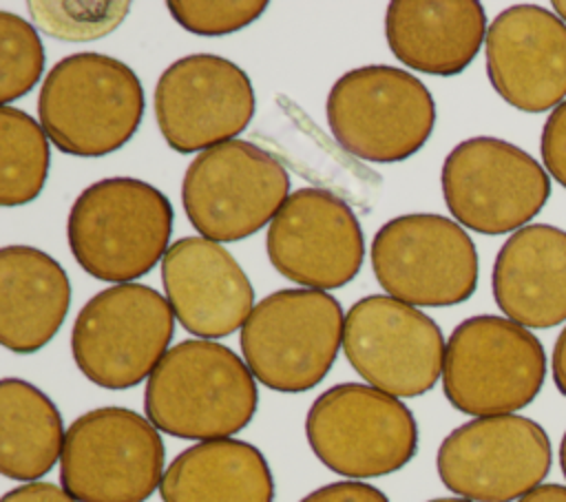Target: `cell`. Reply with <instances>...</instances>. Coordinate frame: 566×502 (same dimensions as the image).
<instances>
[{
	"instance_id": "cell-31",
	"label": "cell",
	"mask_w": 566,
	"mask_h": 502,
	"mask_svg": "<svg viewBox=\"0 0 566 502\" xmlns=\"http://www.w3.org/2000/svg\"><path fill=\"white\" fill-rule=\"evenodd\" d=\"M553 380L562 396H566V327L559 332L553 347Z\"/></svg>"
},
{
	"instance_id": "cell-15",
	"label": "cell",
	"mask_w": 566,
	"mask_h": 502,
	"mask_svg": "<svg viewBox=\"0 0 566 502\" xmlns=\"http://www.w3.org/2000/svg\"><path fill=\"white\" fill-rule=\"evenodd\" d=\"M153 104L166 144L181 155L232 142L248 128L256 106L248 73L212 53L172 62L157 80Z\"/></svg>"
},
{
	"instance_id": "cell-17",
	"label": "cell",
	"mask_w": 566,
	"mask_h": 502,
	"mask_svg": "<svg viewBox=\"0 0 566 502\" xmlns=\"http://www.w3.org/2000/svg\"><path fill=\"white\" fill-rule=\"evenodd\" d=\"M486 75L495 93L524 113L566 102V22L537 4H513L489 24Z\"/></svg>"
},
{
	"instance_id": "cell-23",
	"label": "cell",
	"mask_w": 566,
	"mask_h": 502,
	"mask_svg": "<svg viewBox=\"0 0 566 502\" xmlns=\"http://www.w3.org/2000/svg\"><path fill=\"white\" fill-rule=\"evenodd\" d=\"M62 416L53 400L22 378L0 383V471L11 480H38L64 449Z\"/></svg>"
},
{
	"instance_id": "cell-19",
	"label": "cell",
	"mask_w": 566,
	"mask_h": 502,
	"mask_svg": "<svg viewBox=\"0 0 566 502\" xmlns=\"http://www.w3.org/2000/svg\"><path fill=\"white\" fill-rule=\"evenodd\" d=\"M491 287L497 307L524 327L566 321V230L531 223L513 232L495 257Z\"/></svg>"
},
{
	"instance_id": "cell-20",
	"label": "cell",
	"mask_w": 566,
	"mask_h": 502,
	"mask_svg": "<svg viewBox=\"0 0 566 502\" xmlns=\"http://www.w3.org/2000/svg\"><path fill=\"white\" fill-rule=\"evenodd\" d=\"M486 13L475 0H396L385 15L391 53L413 71L458 75L486 40Z\"/></svg>"
},
{
	"instance_id": "cell-12",
	"label": "cell",
	"mask_w": 566,
	"mask_h": 502,
	"mask_svg": "<svg viewBox=\"0 0 566 502\" xmlns=\"http://www.w3.org/2000/svg\"><path fill=\"white\" fill-rule=\"evenodd\" d=\"M380 287L409 305H458L478 287V250L458 221L413 212L387 221L371 241Z\"/></svg>"
},
{
	"instance_id": "cell-30",
	"label": "cell",
	"mask_w": 566,
	"mask_h": 502,
	"mask_svg": "<svg viewBox=\"0 0 566 502\" xmlns=\"http://www.w3.org/2000/svg\"><path fill=\"white\" fill-rule=\"evenodd\" d=\"M2 502H77V500L51 482H29L4 493Z\"/></svg>"
},
{
	"instance_id": "cell-13",
	"label": "cell",
	"mask_w": 566,
	"mask_h": 502,
	"mask_svg": "<svg viewBox=\"0 0 566 502\" xmlns=\"http://www.w3.org/2000/svg\"><path fill=\"white\" fill-rule=\"evenodd\" d=\"M553 462L546 431L531 418L506 414L455 427L438 449L442 484L475 502H513L539 487Z\"/></svg>"
},
{
	"instance_id": "cell-8",
	"label": "cell",
	"mask_w": 566,
	"mask_h": 502,
	"mask_svg": "<svg viewBox=\"0 0 566 502\" xmlns=\"http://www.w3.org/2000/svg\"><path fill=\"white\" fill-rule=\"evenodd\" d=\"M157 427L133 409L99 407L71 422L60 482L77 502H146L164 480Z\"/></svg>"
},
{
	"instance_id": "cell-33",
	"label": "cell",
	"mask_w": 566,
	"mask_h": 502,
	"mask_svg": "<svg viewBox=\"0 0 566 502\" xmlns=\"http://www.w3.org/2000/svg\"><path fill=\"white\" fill-rule=\"evenodd\" d=\"M559 467H562V473L566 478V433H564L562 445H559Z\"/></svg>"
},
{
	"instance_id": "cell-29",
	"label": "cell",
	"mask_w": 566,
	"mask_h": 502,
	"mask_svg": "<svg viewBox=\"0 0 566 502\" xmlns=\"http://www.w3.org/2000/svg\"><path fill=\"white\" fill-rule=\"evenodd\" d=\"M301 502H389V498L371 484L343 480L312 491Z\"/></svg>"
},
{
	"instance_id": "cell-27",
	"label": "cell",
	"mask_w": 566,
	"mask_h": 502,
	"mask_svg": "<svg viewBox=\"0 0 566 502\" xmlns=\"http://www.w3.org/2000/svg\"><path fill=\"white\" fill-rule=\"evenodd\" d=\"M170 15L190 33L197 35H226L252 24L268 9L263 0H241V2H168Z\"/></svg>"
},
{
	"instance_id": "cell-11",
	"label": "cell",
	"mask_w": 566,
	"mask_h": 502,
	"mask_svg": "<svg viewBox=\"0 0 566 502\" xmlns=\"http://www.w3.org/2000/svg\"><path fill=\"white\" fill-rule=\"evenodd\" d=\"M453 219L480 234L517 232L546 206L551 179L520 146L497 137H471L451 148L440 172Z\"/></svg>"
},
{
	"instance_id": "cell-5",
	"label": "cell",
	"mask_w": 566,
	"mask_h": 502,
	"mask_svg": "<svg viewBox=\"0 0 566 502\" xmlns=\"http://www.w3.org/2000/svg\"><path fill=\"white\" fill-rule=\"evenodd\" d=\"M546 376L539 338L502 316H471L447 341L442 389L462 414L506 416L535 400Z\"/></svg>"
},
{
	"instance_id": "cell-3",
	"label": "cell",
	"mask_w": 566,
	"mask_h": 502,
	"mask_svg": "<svg viewBox=\"0 0 566 502\" xmlns=\"http://www.w3.org/2000/svg\"><path fill=\"white\" fill-rule=\"evenodd\" d=\"M172 206L135 177H108L84 188L66 221L69 248L84 272L128 283L148 274L168 252Z\"/></svg>"
},
{
	"instance_id": "cell-18",
	"label": "cell",
	"mask_w": 566,
	"mask_h": 502,
	"mask_svg": "<svg viewBox=\"0 0 566 502\" xmlns=\"http://www.w3.org/2000/svg\"><path fill=\"white\" fill-rule=\"evenodd\" d=\"M161 281L181 327L201 338L232 334L254 310L248 274L221 243L206 237L177 239L161 259Z\"/></svg>"
},
{
	"instance_id": "cell-2",
	"label": "cell",
	"mask_w": 566,
	"mask_h": 502,
	"mask_svg": "<svg viewBox=\"0 0 566 502\" xmlns=\"http://www.w3.org/2000/svg\"><path fill=\"white\" fill-rule=\"evenodd\" d=\"M38 117L53 146L75 157H104L119 150L144 117V88L137 73L104 53H73L46 73Z\"/></svg>"
},
{
	"instance_id": "cell-28",
	"label": "cell",
	"mask_w": 566,
	"mask_h": 502,
	"mask_svg": "<svg viewBox=\"0 0 566 502\" xmlns=\"http://www.w3.org/2000/svg\"><path fill=\"white\" fill-rule=\"evenodd\" d=\"M539 153L546 172L566 188V102L551 111L539 137Z\"/></svg>"
},
{
	"instance_id": "cell-14",
	"label": "cell",
	"mask_w": 566,
	"mask_h": 502,
	"mask_svg": "<svg viewBox=\"0 0 566 502\" xmlns=\"http://www.w3.org/2000/svg\"><path fill=\"white\" fill-rule=\"evenodd\" d=\"M343 352L371 387L413 398L438 383L447 345L431 316L394 296L371 294L345 314Z\"/></svg>"
},
{
	"instance_id": "cell-22",
	"label": "cell",
	"mask_w": 566,
	"mask_h": 502,
	"mask_svg": "<svg viewBox=\"0 0 566 502\" xmlns=\"http://www.w3.org/2000/svg\"><path fill=\"white\" fill-rule=\"evenodd\" d=\"M159 493L164 502H274V480L254 445L219 438L181 451Z\"/></svg>"
},
{
	"instance_id": "cell-32",
	"label": "cell",
	"mask_w": 566,
	"mask_h": 502,
	"mask_svg": "<svg viewBox=\"0 0 566 502\" xmlns=\"http://www.w3.org/2000/svg\"><path fill=\"white\" fill-rule=\"evenodd\" d=\"M517 502H566V487L562 484H539Z\"/></svg>"
},
{
	"instance_id": "cell-35",
	"label": "cell",
	"mask_w": 566,
	"mask_h": 502,
	"mask_svg": "<svg viewBox=\"0 0 566 502\" xmlns=\"http://www.w3.org/2000/svg\"><path fill=\"white\" fill-rule=\"evenodd\" d=\"M429 502H471V500H462V498H436Z\"/></svg>"
},
{
	"instance_id": "cell-1",
	"label": "cell",
	"mask_w": 566,
	"mask_h": 502,
	"mask_svg": "<svg viewBox=\"0 0 566 502\" xmlns=\"http://www.w3.org/2000/svg\"><path fill=\"white\" fill-rule=\"evenodd\" d=\"M259 402L254 374L230 347L190 338L166 352L146 383V418L186 440L228 438L252 420Z\"/></svg>"
},
{
	"instance_id": "cell-26",
	"label": "cell",
	"mask_w": 566,
	"mask_h": 502,
	"mask_svg": "<svg viewBox=\"0 0 566 502\" xmlns=\"http://www.w3.org/2000/svg\"><path fill=\"white\" fill-rule=\"evenodd\" d=\"M40 31L51 38L88 42L115 31L128 15L130 2H27Z\"/></svg>"
},
{
	"instance_id": "cell-6",
	"label": "cell",
	"mask_w": 566,
	"mask_h": 502,
	"mask_svg": "<svg viewBox=\"0 0 566 502\" xmlns=\"http://www.w3.org/2000/svg\"><path fill=\"white\" fill-rule=\"evenodd\" d=\"M327 124L334 139L354 157L394 164L416 155L436 124L429 88L389 64L347 71L329 88Z\"/></svg>"
},
{
	"instance_id": "cell-9",
	"label": "cell",
	"mask_w": 566,
	"mask_h": 502,
	"mask_svg": "<svg viewBox=\"0 0 566 502\" xmlns=\"http://www.w3.org/2000/svg\"><path fill=\"white\" fill-rule=\"evenodd\" d=\"M305 436L314 456L347 478L394 473L418 449L411 409L396 396L358 383L323 391L307 411Z\"/></svg>"
},
{
	"instance_id": "cell-24",
	"label": "cell",
	"mask_w": 566,
	"mask_h": 502,
	"mask_svg": "<svg viewBox=\"0 0 566 502\" xmlns=\"http://www.w3.org/2000/svg\"><path fill=\"white\" fill-rule=\"evenodd\" d=\"M49 137L24 111L0 108V203L15 208L33 201L49 175Z\"/></svg>"
},
{
	"instance_id": "cell-7",
	"label": "cell",
	"mask_w": 566,
	"mask_h": 502,
	"mask_svg": "<svg viewBox=\"0 0 566 502\" xmlns=\"http://www.w3.org/2000/svg\"><path fill=\"white\" fill-rule=\"evenodd\" d=\"M172 332L175 312L164 294L142 283H119L84 303L73 323L71 352L91 383L128 389L150 378Z\"/></svg>"
},
{
	"instance_id": "cell-4",
	"label": "cell",
	"mask_w": 566,
	"mask_h": 502,
	"mask_svg": "<svg viewBox=\"0 0 566 502\" xmlns=\"http://www.w3.org/2000/svg\"><path fill=\"white\" fill-rule=\"evenodd\" d=\"M340 303L310 287L276 290L259 301L241 327V352L259 383L301 394L332 369L343 345Z\"/></svg>"
},
{
	"instance_id": "cell-16",
	"label": "cell",
	"mask_w": 566,
	"mask_h": 502,
	"mask_svg": "<svg viewBox=\"0 0 566 502\" xmlns=\"http://www.w3.org/2000/svg\"><path fill=\"white\" fill-rule=\"evenodd\" d=\"M270 263L310 290L349 283L363 265L365 239L354 210L321 188L294 190L265 237Z\"/></svg>"
},
{
	"instance_id": "cell-25",
	"label": "cell",
	"mask_w": 566,
	"mask_h": 502,
	"mask_svg": "<svg viewBox=\"0 0 566 502\" xmlns=\"http://www.w3.org/2000/svg\"><path fill=\"white\" fill-rule=\"evenodd\" d=\"M44 71V49L40 35L24 18L0 11V102L24 97Z\"/></svg>"
},
{
	"instance_id": "cell-10",
	"label": "cell",
	"mask_w": 566,
	"mask_h": 502,
	"mask_svg": "<svg viewBox=\"0 0 566 502\" xmlns=\"http://www.w3.org/2000/svg\"><path fill=\"white\" fill-rule=\"evenodd\" d=\"M290 197L283 164L263 148L232 139L199 153L186 168V217L210 241H241L279 215Z\"/></svg>"
},
{
	"instance_id": "cell-34",
	"label": "cell",
	"mask_w": 566,
	"mask_h": 502,
	"mask_svg": "<svg viewBox=\"0 0 566 502\" xmlns=\"http://www.w3.org/2000/svg\"><path fill=\"white\" fill-rule=\"evenodd\" d=\"M553 9H555V15L566 22V0H555Z\"/></svg>"
},
{
	"instance_id": "cell-21",
	"label": "cell",
	"mask_w": 566,
	"mask_h": 502,
	"mask_svg": "<svg viewBox=\"0 0 566 502\" xmlns=\"http://www.w3.org/2000/svg\"><path fill=\"white\" fill-rule=\"evenodd\" d=\"M71 305L64 268L31 245L0 250V341L15 354L42 349L62 327Z\"/></svg>"
}]
</instances>
